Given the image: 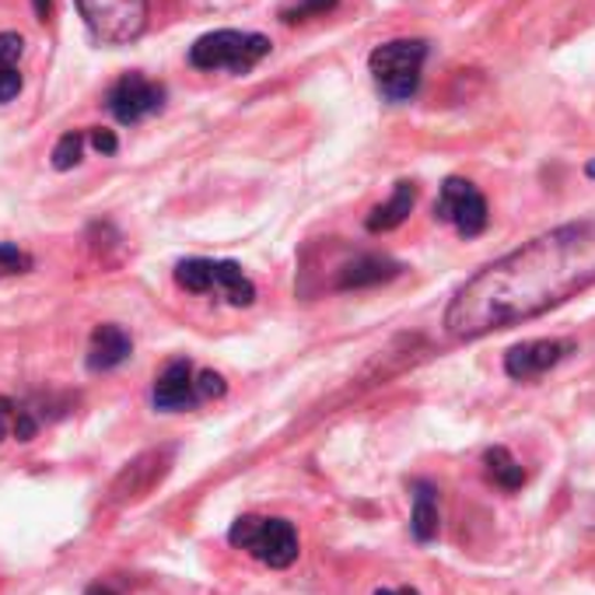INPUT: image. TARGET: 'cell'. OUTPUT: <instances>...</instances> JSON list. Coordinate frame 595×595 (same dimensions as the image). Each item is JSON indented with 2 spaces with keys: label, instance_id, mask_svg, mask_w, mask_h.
Masks as SVG:
<instances>
[{
  "label": "cell",
  "instance_id": "1",
  "mask_svg": "<svg viewBox=\"0 0 595 595\" xmlns=\"http://www.w3.org/2000/svg\"><path fill=\"white\" fill-rule=\"evenodd\" d=\"M588 284H595V221L561 225L466 281L445 312V330L456 340L508 330Z\"/></svg>",
  "mask_w": 595,
  "mask_h": 595
},
{
  "label": "cell",
  "instance_id": "2",
  "mask_svg": "<svg viewBox=\"0 0 595 595\" xmlns=\"http://www.w3.org/2000/svg\"><path fill=\"white\" fill-rule=\"evenodd\" d=\"M424 60H427L424 39H392L371 49L368 67L389 102H410L421 88Z\"/></svg>",
  "mask_w": 595,
  "mask_h": 595
},
{
  "label": "cell",
  "instance_id": "3",
  "mask_svg": "<svg viewBox=\"0 0 595 595\" xmlns=\"http://www.w3.org/2000/svg\"><path fill=\"white\" fill-rule=\"evenodd\" d=\"M270 53V39L260 32H236L218 28L201 35L190 46V64L196 70H231V75H245Z\"/></svg>",
  "mask_w": 595,
  "mask_h": 595
},
{
  "label": "cell",
  "instance_id": "4",
  "mask_svg": "<svg viewBox=\"0 0 595 595\" xmlns=\"http://www.w3.org/2000/svg\"><path fill=\"white\" fill-rule=\"evenodd\" d=\"M228 543L249 550L256 561L266 568H291L298 561V533L287 518H260V515H242L236 526L228 529Z\"/></svg>",
  "mask_w": 595,
  "mask_h": 595
},
{
  "label": "cell",
  "instance_id": "5",
  "mask_svg": "<svg viewBox=\"0 0 595 595\" xmlns=\"http://www.w3.org/2000/svg\"><path fill=\"white\" fill-rule=\"evenodd\" d=\"M88 32L102 46H126L148 25V0H78Z\"/></svg>",
  "mask_w": 595,
  "mask_h": 595
},
{
  "label": "cell",
  "instance_id": "6",
  "mask_svg": "<svg viewBox=\"0 0 595 595\" xmlns=\"http://www.w3.org/2000/svg\"><path fill=\"white\" fill-rule=\"evenodd\" d=\"M435 218L445 225H456V231L462 239H477L480 231L491 221V210H487L483 193L470 183V179H445L438 204H435Z\"/></svg>",
  "mask_w": 595,
  "mask_h": 595
},
{
  "label": "cell",
  "instance_id": "7",
  "mask_svg": "<svg viewBox=\"0 0 595 595\" xmlns=\"http://www.w3.org/2000/svg\"><path fill=\"white\" fill-rule=\"evenodd\" d=\"M172 459H175V448L165 445V448H148V453H140L134 462H126L119 477L113 480L110 487V501L113 504H134L140 497H148L155 487L169 477L172 470Z\"/></svg>",
  "mask_w": 595,
  "mask_h": 595
},
{
  "label": "cell",
  "instance_id": "8",
  "mask_svg": "<svg viewBox=\"0 0 595 595\" xmlns=\"http://www.w3.org/2000/svg\"><path fill=\"white\" fill-rule=\"evenodd\" d=\"M161 102H165V88L140 78V75H126L119 78L113 88H110V99H105V105H110V113L119 119V123H140L144 116H151L161 110Z\"/></svg>",
  "mask_w": 595,
  "mask_h": 595
},
{
  "label": "cell",
  "instance_id": "9",
  "mask_svg": "<svg viewBox=\"0 0 595 595\" xmlns=\"http://www.w3.org/2000/svg\"><path fill=\"white\" fill-rule=\"evenodd\" d=\"M568 351H571L568 340H526V344H515L504 354V371L518 378V382H529V378L561 365Z\"/></svg>",
  "mask_w": 595,
  "mask_h": 595
},
{
  "label": "cell",
  "instance_id": "10",
  "mask_svg": "<svg viewBox=\"0 0 595 595\" xmlns=\"http://www.w3.org/2000/svg\"><path fill=\"white\" fill-rule=\"evenodd\" d=\"M151 403H155L158 410H193L196 403H201V396H196L193 365H190L186 357L169 361L165 371L158 375L155 392H151Z\"/></svg>",
  "mask_w": 595,
  "mask_h": 595
},
{
  "label": "cell",
  "instance_id": "11",
  "mask_svg": "<svg viewBox=\"0 0 595 595\" xmlns=\"http://www.w3.org/2000/svg\"><path fill=\"white\" fill-rule=\"evenodd\" d=\"M134 344H130V333L123 327H99L88 340V368L92 371H113L119 368L126 357H130Z\"/></svg>",
  "mask_w": 595,
  "mask_h": 595
},
{
  "label": "cell",
  "instance_id": "12",
  "mask_svg": "<svg viewBox=\"0 0 595 595\" xmlns=\"http://www.w3.org/2000/svg\"><path fill=\"white\" fill-rule=\"evenodd\" d=\"M400 263L392 260H382V256H361L354 263H347L344 270H340L336 277V287L340 291H357V287H371V284H386L392 281L396 274H400Z\"/></svg>",
  "mask_w": 595,
  "mask_h": 595
},
{
  "label": "cell",
  "instance_id": "13",
  "mask_svg": "<svg viewBox=\"0 0 595 595\" xmlns=\"http://www.w3.org/2000/svg\"><path fill=\"white\" fill-rule=\"evenodd\" d=\"M413 204H417V186L413 183H396V190H392V196L382 204V207H375L371 214H368V231H392V228H400L407 218H410V210H413Z\"/></svg>",
  "mask_w": 595,
  "mask_h": 595
},
{
  "label": "cell",
  "instance_id": "14",
  "mask_svg": "<svg viewBox=\"0 0 595 595\" xmlns=\"http://www.w3.org/2000/svg\"><path fill=\"white\" fill-rule=\"evenodd\" d=\"M413 518L410 529L417 536V543H431L438 536V501H435V487L431 483H413Z\"/></svg>",
  "mask_w": 595,
  "mask_h": 595
},
{
  "label": "cell",
  "instance_id": "15",
  "mask_svg": "<svg viewBox=\"0 0 595 595\" xmlns=\"http://www.w3.org/2000/svg\"><path fill=\"white\" fill-rule=\"evenodd\" d=\"M214 287H221L225 298L231 305H252L256 301V287H252V281L242 274V266L239 263H231V260H221V263H214Z\"/></svg>",
  "mask_w": 595,
  "mask_h": 595
},
{
  "label": "cell",
  "instance_id": "16",
  "mask_svg": "<svg viewBox=\"0 0 595 595\" xmlns=\"http://www.w3.org/2000/svg\"><path fill=\"white\" fill-rule=\"evenodd\" d=\"M483 466H487V477H491L501 491H518L522 483H526V470L512 459L508 448H487L483 453Z\"/></svg>",
  "mask_w": 595,
  "mask_h": 595
},
{
  "label": "cell",
  "instance_id": "17",
  "mask_svg": "<svg viewBox=\"0 0 595 595\" xmlns=\"http://www.w3.org/2000/svg\"><path fill=\"white\" fill-rule=\"evenodd\" d=\"M179 287H186L193 295H204L214 287V263L210 260H183L175 266Z\"/></svg>",
  "mask_w": 595,
  "mask_h": 595
},
{
  "label": "cell",
  "instance_id": "18",
  "mask_svg": "<svg viewBox=\"0 0 595 595\" xmlns=\"http://www.w3.org/2000/svg\"><path fill=\"white\" fill-rule=\"evenodd\" d=\"M81 148H84V134H78V130L64 134L57 140V148H53V169H57V172L75 169L81 161Z\"/></svg>",
  "mask_w": 595,
  "mask_h": 595
},
{
  "label": "cell",
  "instance_id": "19",
  "mask_svg": "<svg viewBox=\"0 0 595 595\" xmlns=\"http://www.w3.org/2000/svg\"><path fill=\"white\" fill-rule=\"evenodd\" d=\"M336 8V0H295L291 8H281V22L295 25V22H309V18H319Z\"/></svg>",
  "mask_w": 595,
  "mask_h": 595
},
{
  "label": "cell",
  "instance_id": "20",
  "mask_svg": "<svg viewBox=\"0 0 595 595\" xmlns=\"http://www.w3.org/2000/svg\"><path fill=\"white\" fill-rule=\"evenodd\" d=\"M32 270V256L11 242H0V274H25Z\"/></svg>",
  "mask_w": 595,
  "mask_h": 595
},
{
  "label": "cell",
  "instance_id": "21",
  "mask_svg": "<svg viewBox=\"0 0 595 595\" xmlns=\"http://www.w3.org/2000/svg\"><path fill=\"white\" fill-rule=\"evenodd\" d=\"M225 392H228V386H225V378L218 371L196 375V396H201V400H221Z\"/></svg>",
  "mask_w": 595,
  "mask_h": 595
},
{
  "label": "cell",
  "instance_id": "22",
  "mask_svg": "<svg viewBox=\"0 0 595 595\" xmlns=\"http://www.w3.org/2000/svg\"><path fill=\"white\" fill-rule=\"evenodd\" d=\"M25 53V39L18 32H0V67H14V60Z\"/></svg>",
  "mask_w": 595,
  "mask_h": 595
},
{
  "label": "cell",
  "instance_id": "23",
  "mask_svg": "<svg viewBox=\"0 0 595 595\" xmlns=\"http://www.w3.org/2000/svg\"><path fill=\"white\" fill-rule=\"evenodd\" d=\"M22 92V75L14 67H0V102H11Z\"/></svg>",
  "mask_w": 595,
  "mask_h": 595
},
{
  "label": "cell",
  "instance_id": "24",
  "mask_svg": "<svg viewBox=\"0 0 595 595\" xmlns=\"http://www.w3.org/2000/svg\"><path fill=\"white\" fill-rule=\"evenodd\" d=\"M35 431H39V424H35L32 413H28V410H18V417H14V438H18V442H32Z\"/></svg>",
  "mask_w": 595,
  "mask_h": 595
},
{
  "label": "cell",
  "instance_id": "25",
  "mask_svg": "<svg viewBox=\"0 0 595 595\" xmlns=\"http://www.w3.org/2000/svg\"><path fill=\"white\" fill-rule=\"evenodd\" d=\"M92 148L99 151V155H116V148H119V140H116V134L113 130H92Z\"/></svg>",
  "mask_w": 595,
  "mask_h": 595
},
{
  "label": "cell",
  "instance_id": "26",
  "mask_svg": "<svg viewBox=\"0 0 595 595\" xmlns=\"http://www.w3.org/2000/svg\"><path fill=\"white\" fill-rule=\"evenodd\" d=\"M11 424H14V403L8 400V396H0V442L8 438Z\"/></svg>",
  "mask_w": 595,
  "mask_h": 595
},
{
  "label": "cell",
  "instance_id": "27",
  "mask_svg": "<svg viewBox=\"0 0 595 595\" xmlns=\"http://www.w3.org/2000/svg\"><path fill=\"white\" fill-rule=\"evenodd\" d=\"M84 595H119L116 588H110V585H102V582H95L92 588H88Z\"/></svg>",
  "mask_w": 595,
  "mask_h": 595
},
{
  "label": "cell",
  "instance_id": "28",
  "mask_svg": "<svg viewBox=\"0 0 595 595\" xmlns=\"http://www.w3.org/2000/svg\"><path fill=\"white\" fill-rule=\"evenodd\" d=\"M375 595H421L417 588H400V592H389V588H378Z\"/></svg>",
  "mask_w": 595,
  "mask_h": 595
},
{
  "label": "cell",
  "instance_id": "29",
  "mask_svg": "<svg viewBox=\"0 0 595 595\" xmlns=\"http://www.w3.org/2000/svg\"><path fill=\"white\" fill-rule=\"evenodd\" d=\"M35 14H39L43 22H46V14H49V0H35Z\"/></svg>",
  "mask_w": 595,
  "mask_h": 595
},
{
  "label": "cell",
  "instance_id": "30",
  "mask_svg": "<svg viewBox=\"0 0 595 595\" xmlns=\"http://www.w3.org/2000/svg\"><path fill=\"white\" fill-rule=\"evenodd\" d=\"M585 172H588V175L595 179V158H592V161H588V165H585Z\"/></svg>",
  "mask_w": 595,
  "mask_h": 595
}]
</instances>
